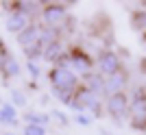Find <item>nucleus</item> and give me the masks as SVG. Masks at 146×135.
<instances>
[{
	"instance_id": "obj_1",
	"label": "nucleus",
	"mask_w": 146,
	"mask_h": 135,
	"mask_svg": "<svg viewBox=\"0 0 146 135\" xmlns=\"http://www.w3.org/2000/svg\"><path fill=\"white\" fill-rule=\"evenodd\" d=\"M109 107H111V111H113V113H120V111L127 107V98H124L122 94H113V96H111Z\"/></svg>"
}]
</instances>
